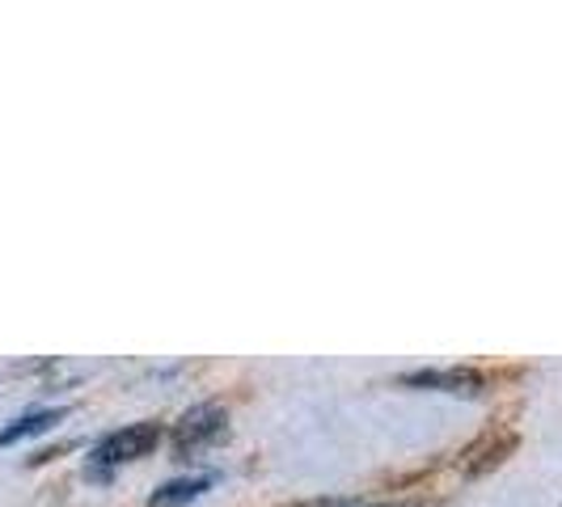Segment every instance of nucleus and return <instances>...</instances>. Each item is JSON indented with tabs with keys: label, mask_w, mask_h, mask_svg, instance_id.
<instances>
[{
	"label": "nucleus",
	"mask_w": 562,
	"mask_h": 507,
	"mask_svg": "<svg viewBox=\"0 0 562 507\" xmlns=\"http://www.w3.org/2000/svg\"><path fill=\"white\" fill-rule=\"evenodd\" d=\"M157 444H161V427H157V422H127L123 431H111V436L93 449V461H98V465L140 461V457H148Z\"/></svg>",
	"instance_id": "1"
},
{
	"label": "nucleus",
	"mask_w": 562,
	"mask_h": 507,
	"mask_svg": "<svg viewBox=\"0 0 562 507\" xmlns=\"http://www.w3.org/2000/svg\"><path fill=\"white\" fill-rule=\"evenodd\" d=\"M225 431V406H216V402H203V406H191L182 422L173 427V444L178 452H191L199 444H207V440H216Z\"/></svg>",
	"instance_id": "2"
},
{
	"label": "nucleus",
	"mask_w": 562,
	"mask_h": 507,
	"mask_svg": "<svg viewBox=\"0 0 562 507\" xmlns=\"http://www.w3.org/2000/svg\"><path fill=\"white\" fill-rule=\"evenodd\" d=\"M402 385H415V390H440V394H465L479 397L486 390L479 372L470 368H423V372H406Z\"/></svg>",
	"instance_id": "3"
},
{
	"label": "nucleus",
	"mask_w": 562,
	"mask_h": 507,
	"mask_svg": "<svg viewBox=\"0 0 562 507\" xmlns=\"http://www.w3.org/2000/svg\"><path fill=\"white\" fill-rule=\"evenodd\" d=\"M59 419H64V410H30V415H22V419L9 422V427L0 431V444H18V440H30V436H43V431Z\"/></svg>",
	"instance_id": "4"
},
{
	"label": "nucleus",
	"mask_w": 562,
	"mask_h": 507,
	"mask_svg": "<svg viewBox=\"0 0 562 507\" xmlns=\"http://www.w3.org/2000/svg\"><path fill=\"white\" fill-rule=\"evenodd\" d=\"M203 491H207V478H173L153 495L148 507H182V504H191V499H199Z\"/></svg>",
	"instance_id": "5"
}]
</instances>
